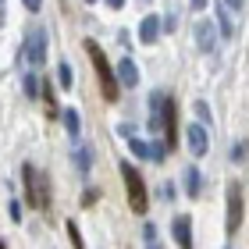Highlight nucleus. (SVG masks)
Listing matches in <instances>:
<instances>
[{
  "label": "nucleus",
  "instance_id": "f257e3e1",
  "mask_svg": "<svg viewBox=\"0 0 249 249\" xmlns=\"http://www.w3.org/2000/svg\"><path fill=\"white\" fill-rule=\"evenodd\" d=\"M82 47H86L89 61H93V68H96V78H100V89H104V100H118V89H121V82H118L114 68H110V61H107L104 47H100L96 39H86Z\"/></svg>",
  "mask_w": 249,
  "mask_h": 249
},
{
  "label": "nucleus",
  "instance_id": "f03ea898",
  "mask_svg": "<svg viewBox=\"0 0 249 249\" xmlns=\"http://www.w3.org/2000/svg\"><path fill=\"white\" fill-rule=\"evenodd\" d=\"M21 182H25V196H29V207L36 210H50V178L36 171L32 164L21 167Z\"/></svg>",
  "mask_w": 249,
  "mask_h": 249
},
{
  "label": "nucleus",
  "instance_id": "7ed1b4c3",
  "mask_svg": "<svg viewBox=\"0 0 249 249\" xmlns=\"http://www.w3.org/2000/svg\"><path fill=\"white\" fill-rule=\"evenodd\" d=\"M121 175H124V189H128V207L135 213H146V207H150V192H146V178L139 175V167L124 160Z\"/></svg>",
  "mask_w": 249,
  "mask_h": 249
},
{
  "label": "nucleus",
  "instance_id": "20e7f679",
  "mask_svg": "<svg viewBox=\"0 0 249 249\" xmlns=\"http://www.w3.org/2000/svg\"><path fill=\"white\" fill-rule=\"evenodd\" d=\"M25 61L32 68L47 64V29H43V25L29 32V39H25Z\"/></svg>",
  "mask_w": 249,
  "mask_h": 249
},
{
  "label": "nucleus",
  "instance_id": "39448f33",
  "mask_svg": "<svg viewBox=\"0 0 249 249\" xmlns=\"http://www.w3.org/2000/svg\"><path fill=\"white\" fill-rule=\"evenodd\" d=\"M242 207H246V203H242V185L231 182L228 185V231L231 235L242 228Z\"/></svg>",
  "mask_w": 249,
  "mask_h": 249
},
{
  "label": "nucleus",
  "instance_id": "423d86ee",
  "mask_svg": "<svg viewBox=\"0 0 249 249\" xmlns=\"http://www.w3.org/2000/svg\"><path fill=\"white\" fill-rule=\"evenodd\" d=\"M167 100H171V96H164V93H153V96H150V118H146V121H150V128H153V132H164Z\"/></svg>",
  "mask_w": 249,
  "mask_h": 249
},
{
  "label": "nucleus",
  "instance_id": "0eeeda50",
  "mask_svg": "<svg viewBox=\"0 0 249 249\" xmlns=\"http://www.w3.org/2000/svg\"><path fill=\"white\" fill-rule=\"evenodd\" d=\"M128 146H132V153L139 157V160H164V150H167V146H160V142H146V139H132Z\"/></svg>",
  "mask_w": 249,
  "mask_h": 249
},
{
  "label": "nucleus",
  "instance_id": "6e6552de",
  "mask_svg": "<svg viewBox=\"0 0 249 249\" xmlns=\"http://www.w3.org/2000/svg\"><path fill=\"white\" fill-rule=\"evenodd\" d=\"M171 231H175V242L182 249H192V217L189 213H178V217L171 221Z\"/></svg>",
  "mask_w": 249,
  "mask_h": 249
},
{
  "label": "nucleus",
  "instance_id": "1a4fd4ad",
  "mask_svg": "<svg viewBox=\"0 0 249 249\" xmlns=\"http://www.w3.org/2000/svg\"><path fill=\"white\" fill-rule=\"evenodd\" d=\"M160 29H164V18H157V15H146L142 21H139V43H157L160 39Z\"/></svg>",
  "mask_w": 249,
  "mask_h": 249
},
{
  "label": "nucleus",
  "instance_id": "9d476101",
  "mask_svg": "<svg viewBox=\"0 0 249 249\" xmlns=\"http://www.w3.org/2000/svg\"><path fill=\"white\" fill-rule=\"evenodd\" d=\"M185 139H189V150L196 153V157H203V153L210 150V135H207V128H203V124H189Z\"/></svg>",
  "mask_w": 249,
  "mask_h": 249
},
{
  "label": "nucleus",
  "instance_id": "9b49d317",
  "mask_svg": "<svg viewBox=\"0 0 249 249\" xmlns=\"http://www.w3.org/2000/svg\"><path fill=\"white\" fill-rule=\"evenodd\" d=\"M118 82H121V89H135V86H139V68H135L132 57L118 61Z\"/></svg>",
  "mask_w": 249,
  "mask_h": 249
},
{
  "label": "nucleus",
  "instance_id": "f8f14e48",
  "mask_svg": "<svg viewBox=\"0 0 249 249\" xmlns=\"http://www.w3.org/2000/svg\"><path fill=\"white\" fill-rule=\"evenodd\" d=\"M213 32H217V29H213L210 21H199V25H196V43H199V47L207 50V53L217 47V36H213Z\"/></svg>",
  "mask_w": 249,
  "mask_h": 249
},
{
  "label": "nucleus",
  "instance_id": "ddd939ff",
  "mask_svg": "<svg viewBox=\"0 0 249 249\" xmlns=\"http://www.w3.org/2000/svg\"><path fill=\"white\" fill-rule=\"evenodd\" d=\"M217 25H221V36H224V39H231V36H235V21H231V7L224 4V0L217 4Z\"/></svg>",
  "mask_w": 249,
  "mask_h": 249
},
{
  "label": "nucleus",
  "instance_id": "4468645a",
  "mask_svg": "<svg viewBox=\"0 0 249 249\" xmlns=\"http://www.w3.org/2000/svg\"><path fill=\"white\" fill-rule=\"evenodd\" d=\"M185 192H189V199H199V192H203V178L196 167H185Z\"/></svg>",
  "mask_w": 249,
  "mask_h": 249
},
{
  "label": "nucleus",
  "instance_id": "2eb2a0df",
  "mask_svg": "<svg viewBox=\"0 0 249 249\" xmlns=\"http://www.w3.org/2000/svg\"><path fill=\"white\" fill-rule=\"evenodd\" d=\"M61 121H64L68 135H71V139H78V128H82V121H78V110H75V107H64V110H61Z\"/></svg>",
  "mask_w": 249,
  "mask_h": 249
},
{
  "label": "nucleus",
  "instance_id": "dca6fc26",
  "mask_svg": "<svg viewBox=\"0 0 249 249\" xmlns=\"http://www.w3.org/2000/svg\"><path fill=\"white\" fill-rule=\"evenodd\" d=\"M75 164H78V171H82V175H89V164H93L89 146H75Z\"/></svg>",
  "mask_w": 249,
  "mask_h": 249
},
{
  "label": "nucleus",
  "instance_id": "f3484780",
  "mask_svg": "<svg viewBox=\"0 0 249 249\" xmlns=\"http://www.w3.org/2000/svg\"><path fill=\"white\" fill-rule=\"evenodd\" d=\"M57 82H61V89H71V82H75V75H71V68H68L64 61H61V68H57Z\"/></svg>",
  "mask_w": 249,
  "mask_h": 249
},
{
  "label": "nucleus",
  "instance_id": "a211bd4d",
  "mask_svg": "<svg viewBox=\"0 0 249 249\" xmlns=\"http://www.w3.org/2000/svg\"><path fill=\"white\" fill-rule=\"evenodd\" d=\"M68 235H71V246H75V249H86L82 231H78V224H75V221H68Z\"/></svg>",
  "mask_w": 249,
  "mask_h": 249
},
{
  "label": "nucleus",
  "instance_id": "6ab92c4d",
  "mask_svg": "<svg viewBox=\"0 0 249 249\" xmlns=\"http://www.w3.org/2000/svg\"><path fill=\"white\" fill-rule=\"evenodd\" d=\"M25 93H29V96H32V100H36V96H39V93H43V86H39V82H36V78H32V75H29V78H25Z\"/></svg>",
  "mask_w": 249,
  "mask_h": 249
},
{
  "label": "nucleus",
  "instance_id": "aec40b11",
  "mask_svg": "<svg viewBox=\"0 0 249 249\" xmlns=\"http://www.w3.org/2000/svg\"><path fill=\"white\" fill-rule=\"evenodd\" d=\"M142 242L146 246H157V228H153L150 221H146V228H142Z\"/></svg>",
  "mask_w": 249,
  "mask_h": 249
},
{
  "label": "nucleus",
  "instance_id": "412c9836",
  "mask_svg": "<svg viewBox=\"0 0 249 249\" xmlns=\"http://www.w3.org/2000/svg\"><path fill=\"white\" fill-rule=\"evenodd\" d=\"M7 213H11V221H21V203H18V199H11Z\"/></svg>",
  "mask_w": 249,
  "mask_h": 249
},
{
  "label": "nucleus",
  "instance_id": "4be33fe9",
  "mask_svg": "<svg viewBox=\"0 0 249 249\" xmlns=\"http://www.w3.org/2000/svg\"><path fill=\"white\" fill-rule=\"evenodd\" d=\"M196 114H199L203 121H210V107H207V104H203V100H199V104H196Z\"/></svg>",
  "mask_w": 249,
  "mask_h": 249
},
{
  "label": "nucleus",
  "instance_id": "5701e85b",
  "mask_svg": "<svg viewBox=\"0 0 249 249\" xmlns=\"http://www.w3.org/2000/svg\"><path fill=\"white\" fill-rule=\"evenodd\" d=\"M160 196H164V199H171V196H175V185H171V182H164V185H160Z\"/></svg>",
  "mask_w": 249,
  "mask_h": 249
},
{
  "label": "nucleus",
  "instance_id": "b1692460",
  "mask_svg": "<svg viewBox=\"0 0 249 249\" xmlns=\"http://www.w3.org/2000/svg\"><path fill=\"white\" fill-rule=\"evenodd\" d=\"M175 25H178V18H175V15H167V18H164V29H167V32H175Z\"/></svg>",
  "mask_w": 249,
  "mask_h": 249
},
{
  "label": "nucleus",
  "instance_id": "393cba45",
  "mask_svg": "<svg viewBox=\"0 0 249 249\" xmlns=\"http://www.w3.org/2000/svg\"><path fill=\"white\" fill-rule=\"evenodd\" d=\"M21 4H25L29 11H39V7H43V0H21Z\"/></svg>",
  "mask_w": 249,
  "mask_h": 249
},
{
  "label": "nucleus",
  "instance_id": "a878e982",
  "mask_svg": "<svg viewBox=\"0 0 249 249\" xmlns=\"http://www.w3.org/2000/svg\"><path fill=\"white\" fill-rule=\"evenodd\" d=\"M192 7H196V11H203V7H207V0H192Z\"/></svg>",
  "mask_w": 249,
  "mask_h": 249
},
{
  "label": "nucleus",
  "instance_id": "bb28decb",
  "mask_svg": "<svg viewBox=\"0 0 249 249\" xmlns=\"http://www.w3.org/2000/svg\"><path fill=\"white\" fill-rule=\"evenodd\" d=\"M224 4H228V7H242V0H224Z\"/></svg>",
  "mask_w": 249,
  "mask_h": 249
},
{
  "label": "nucleus",
  "instance_id": "cd10ccee",
  "mask_svg": "<svg viewBox=\"0 0 249 249\" xmlns=\"http://www.w3.org/2000/svg\"><path fill=\"white\" fill-rule=\"evenodd\" d=\"M107 4H110V7H124V0H107Z\"/></svg>",
  "mask_w": 249,
  "mask_h": 249
},
{
  "label": "nucleus",
  "instance_id": "c85d7f7f",
  "mask_svg": "<svg viewBox=\"0 0 249 249\" xmlns=\"http://www.w3.org/2000/svg\"><path fill=\"white\" fill-rule=\"evenodd\" d=\"M146 249H160V246H146Z\"/></svg>",
  "mask_w": 249,
  "mask_h": 249
},
{
  "label": "nucleus",
  "instance_id": "c756f323",
  "mask_svg": "<svg viewBox=\"0 0 249 249\" xmlns=\"http://www.w3.org/2000/svg\"><path fill=\"white\" fill-rule=\"evenodd\" d=\"M86 4H96V0H86Z\"/></svg>",
  "mask_w": 249,
  "mask_h": 249
},
{
  "label": "nucleus",
  "instance_id": "7c9ffc66",
  "mask_svg": "<svg viewBox=\"0 0 249 249\" xmlns=\"http://www.w3.org/2000/svg\"><path fill=\"white\" fill-rule=\"evenodd\" d=\"M0 249H4V239H0Z\"/></svg>",
  "mask_w": 249,
  "mask_h": 249
},
{
  "label": "nucleus",
  "instance_id": "2f4dec72",
  "mask_svg": "<svg viewBox=\"0 0 249 249\" xmlns=\"http://www.w3.org/2000/svg\"><path fill=\"white\" fill-rule=\"evenodd\" d=\"M0 4H4V0H0Z\"/></svg>",
  "mask_w": 249,
  "mask_h": 249
}]
</instances>
